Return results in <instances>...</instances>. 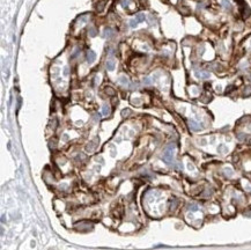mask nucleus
Segmentation results:
<instances>
[{
	"mask_svg": "<svg viewBox=\"0 0 251 250\" xmlns=\"http://www.w3.org/2000/svg\"><path fill=\"white\" fill-rule=\"evenodd\" d=\"M96 144H97V138L95 139V140H92L88 145L86 146V151H87V152H93L94 148H95V145H96Z\"/></svg>",
	"mask_w": 251,
	"mask_h": 250,
	"instance_id": "obj_3",
	"label": "nucleus"
},
{
	"mask_svg": "<svg viewBox=\"0 0 251 250\" xmlns=\"http://www.w3.org/2000/svg\"><path fill=\"white\" fill-rule=\"evenodd\" d=\"M88 34L92 36V37H95V36L97 35V31H96V29H95V28H89Z\"/></svg>",
	"mask_w": 251,
	"mask_h": 250,
	"instance_id": "obj_11",
	"label": "nucleus"
},
{
	"mask_svg": "<svg viewBox=\"0 0 251 250\" xmlns=\"http://www.w3.org/2000/svg\"><path fill=\"white\" fill-rule=\"evenodd\" d=\"M64 74L65 75L68 74V68H67V67H65V70H64Z\"/></svg>",
	"mask_w": 251,
	"mask_h": 250,
	"instance_id": "obj_21",
	"label": "nucleus"
},
{
	"mask_svg": "<svg viewBox=\"0 0 251 250\" xmlns=\"http://www.w3.org/2000/svg\"><path fill=\"white\" fill-rule=\"evenodd\" d=\"M106 68H108V71L115 70V62L114 60H108V62H106Z\"/></svg>",
	"mask_w": 251,
	"mask_h": 250,
	"instance_id": "obj_9",
	"label": "nucleus"
},
{
	"mask_svg": "<svg viewBox=\"0 0 251 250\" xmlns=\"http://www.w3.org/2000/svg\"><path fill=\"white\" fill-rule=\"evenodd\" d=\"M102 114L104 115V116H108V115H110V107L109 105H103V110H102Z\"/></svg>",
	"mask_w": 251,
	"mask_h": 250,
	"instance_id": "obj_10",
	"label": "nucleus"
},
{
	"mask_svg": "<svg viewBox=\"0 0 251 250\" xmlns=\"http://www.w3.org/2000/svg\"><path fill=\"white\" fill-rule=\"evenodd\" d=\"M106 94H108V95H110V96H114L115 94H116V93H115V90L111 87H106Z\"/></svg>",
	"mask_w": 251,
	"mask_h": 250,
	"instance_id": "obj_12",
	"label": "nucleus"
},
{
	"mask_svg": "<svg viewBox=\"0 0 251 250\" xmlns=\"http://www.w3.org/2000/svg\"><path fill=\"white\" fill-rule=\"evenodd\" d=\"M86 58H87V62L89 63V64H92V63L95 62V59H96V53L94 52V51H88L87 52V56H86Z\"/></svg>",
	"mask_w": 251,
	"mask_h": 250,
	"instance_id": "obj_2",
	"label": "nucleus"
},
{
	"mask_svg": "<svg viewBox=\"0 0 251 250\" xmlns=\"http://www.w3.org/2000/svg\"><path fill=\"white\" fill-rule=\"evenodd\" d=\"M138 24H139V22H138L137 20H136V19H133V20H131V21H130V26L132 27V28H134V27H137Z\"/></svg>",
	"mask_w": 251,
	"mask_h": 250,
	"instance_id": "obj_14",
	"label": "nucleus"
},
{
	"mask_svg": "<svg viewBox=\"0 0 251 250\" xmlns=\"http://www.w3.org/2000/svg\"><path fill=\"white\" fill-rule=\"evenodd\" d=\"M119 82L122 83V85H124V86H128V79L125 77V75H122V77H119Z\"/></svg>",
	"mask_w": 251,
	"mask_h": 250,
	"instance_id": "obj_7",
	"label": "nucleus"
},
{
	"mask_svg": "<svg viewBox=\"0 0 251 250\" xmlns=\"http://www.w3.org/2000/svg\"><path fill=\"white\" fill-rule=\"evenodd\" d=\"M112 35H114V30L111 29L110 27L104 29V37H112Z\"/></svg>",
	"mask_w": 251,
	"mask_h": 250,
	"instance_id": "obj_6",
	"label": "nucleus"
},
{
	"mask_svg": "<svg viewBox=\"0 0 251 250\" xmlns=\"http://www.w3.org/2000/svg\"><path fill=\"white\" fill-rule=\"evenodd\" d=\"M196 74H197V77L200 78V79H208V78H210V73H208V72H205V71L197 72Z\"/></svg>",
	"mask_w": 251,
	"mask_h": 250,
	"instance_id": "obj_4",
	"label": "nucleus"
},
{
	"mask_svg": "<svg viewBox=\"0 0 251 250\" xmlns=\"http://www.w3.org/2000/svg\"><path fill=\"white\" fill-rule=\"evenodd\" d=\"M67 138H68V136H67V134H64V139H65V140H67Z\"/></svg>",
	"mask_w": 251,
	"mask_h": 250,
	"instance_id": "obj_22",
	"label": "nucleus"
},
{
	"mask_svg": "<svg viewBox=\"0 0 251 250\" xmlns=\"http://www.w3.org/2000/svg\"><path fill=\"white\" fill-rule=\"evenodd\" d=\"M174 148H175V147L172 145H170L164 151V153H163V161H164V162H167V163L172 162V159H174Z\"/></svg>",
	"mask_w": 251,
	"mask_h": 250,
	"instance_id": "obj_1",
	"label": "nucleus"
},
{
	"mask_svg": "<svg viewBox=\"0 0 251 250\" xmlns=\"http://www.w3.org/2000/svg\"><path fill=\"white\" fill-rule=\"evenodd\" d=\"M128 2H130V0H122V5H123L124 7H126L128 5Z\"/></svg>",
	"mask_w": 251,
	"mask_h": 250,
	"instance_id": "obj_19",
	"label": "nucleus"
},
{
	"mask_svg": "<svg viewBox=\"0 0 251 250\" xmlns=\"http://www.w3.org/2000/svg\"><path fill=\"white\" fill-rule=\"evenodd\" d=\"M130 112H131L130 109H124L123 111H122V116H123V117H126V116L130 115Z\"/></svg>",
	"mask_w": 251,
	"mask_h": 250,
	"instance_id": "obj_16",
	"label": "nucleus"
},
{
	"mask_svg": "<svg viewBox=\"0 0 251 250\" xmlns=\"http://www.w3.org/2000/svg\"><path fill=\"white\" fill-rule=\"evenodd\" d=\"M136 20H137L139 23L142 21H145V15H144V14H138L137 16H136Z\"/></svg>",
	"mask_w": 251,
	"mask_h": 250,
	"instance_id": "obj_13",
	"label": "nucleus"
},
{
	"mask_svg": "<svg viewBox=\"0 0 251 250\" xmlns=\"http://www.w3.org/2000/svg\"><path fill=\"white\" fill-rule=\"evenodd\" d=\"M225 173H226V174H227V175H228V176H232V175H233V170H232V169H229V168H226V169H225Z\"/></svg>",
	"mask_w": 251,
	"mask_h": 250,
	"instance_id": "obj_17",
	"label": "nucleus"
},
{
	"mask_svg": "<svg viewBox=\"0 0 251 250\" xmlns=\"http://www.w3.org/2000/svg\"><path fill=\"white\" fill-rule=\"evenodd\" d=\"M189 124H190V127H191V130H193V131H198L199 129H200V125H199L197 122H194V121H190Z\"/></svg>",
	"mask_w": 251,
	"mask_h": 250,
	"instance_id": "obj_5",
	"label": "nucleus"
},
{
	"mask_svg": "<svg viewBox=\"0 0 251 250\" xmlns=\"http://www.w3.org/2000/svg\"><path fill=\"white\" fill-rule=\"evenodd\" d=\"M221 4L225 6V8H227V9L230 8V4L228 2V0H222V1H221Z\"/></svg>",
	"mask_w": 251,
	"mask_h": 250,
	"instance_id": "obj_15",
	"label": "nucleus"
},
{
	"mask_svg": "<svg viewBox=\"0 0 251 250\" xmlns=\"http://www.w3.org/2000/svg\"><path fill=\"white\" fill-rule=\"evenodd\" d=\"M142 81H144V83H145V85H150V79H149V78H145Z\"/></svg>",
	"mask_w": 251,
	"mask_h": 250,
	"instance_id": "obj_18",
	"label": "nucleus"
},
{
	"mask_svg": "<svg viewBox=\"0 0 251 250\" xmlns=\"http://www.w3.org/2000/svg\"><path fill=\"white\" fill-rule=\"evenodd\" d=\"M104 6H106V1H104V0H101V1L97 4L96 9L98 11V12H102V11L104 9Z\"/></svg>",
	"mask_w": 251,
	"mask_h": 250,
	"instance_id": "obj_8",
	"label": "nucleus"
},
{
	"mask_svg": "<svg viewBox=\"0 0 251 250\" xmlns=\"http://www.w3.org/2000/svg\"><path fill=\"white\" fill-rule=\"evenodd\" d=\"M249 143H250V144H251V140H250V141H249Z\"/></svg>",
	"mask_w": 251,
	"mask_h": 250,
	"instance_id": "obj_23",
	"label": "nucleus"
},
{
	"mask_svg": "<svg viewBox=\"0 0 251 250\" xmlns=\"http://www.w3.org/2000/svg\"><path fill=\"white\" fill-rule=\"evenodd\" d=\"M190 210H192V211H197V210H198V207H197V206H190Z\"/></svg>",
	"mask_w": 251,
	"mask_h": 250,
	"instance_id": "obj_20",
	"label": "nucleus"
}]
</instances>
